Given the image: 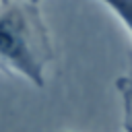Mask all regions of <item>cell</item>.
<instances>
[{
	"instance_id": "obj_2",
	"label": "cell",
	"mask_w": 132,
	"mask_h": 132,
	"mask_svg": "<svg viewBox=\"0 0 132 132\" xmlns=\"http://www.w3.org/2000/svg\"><path fill=\"white\" fill-rule=\"evenodd\" d=\"M99 2L116 14V19L124 25L128 35L132 37V0H99Z\"/></svg>"
},
{
	"instance_id": "obj_3",
	"label": "cell",
	"mask_w": 132,
	"mask_h": 132,
	"mask_svg": "<svg viewBox=\"0 0 132 132\" xmlns=\"http://www.w3.org/2000/svg\"><path fill=\"white\" fill-rule=\"evenodd\" d=\"M31 2H37V4H41V0H31Z\"/></svg>"
},
{
	"instance_id": "obj_1",
	"label": "cell",
	"mask_w": 132,
	"mask_h": 132,
	"mask_svg": "<svg viewBox=\"0 0 132 132\" xmlns=\"http://www.w3.org/2000/svg\"><path fill=\"white\" fill-rule=\"evenodd\" d=\"M54 41L37 2L0 0V72L45 85Z\"/></svg>"
}]
</instances>
